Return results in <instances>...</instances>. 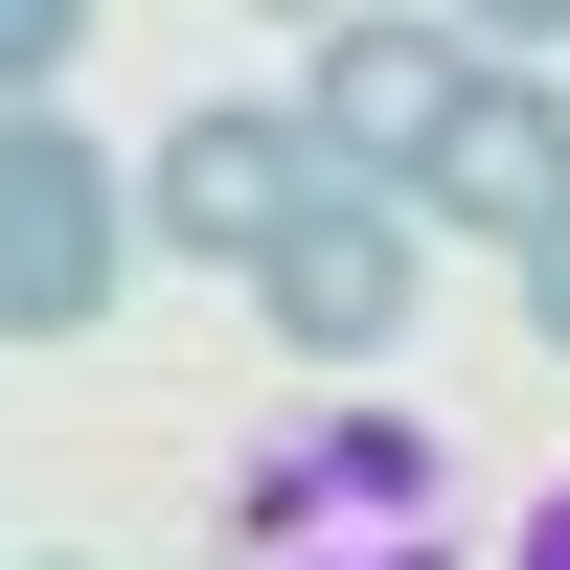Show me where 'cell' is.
<instances>
[{"label": "cell", "mask_w": 570, "mask_h": 570, "mask_svg": "<svg viewBox=\"0 0 570 570\" xmlns=\"http://www.w3.org/2000/svg\"><path fill=\"white\" fill-rule=\"evenodd\" d=\"M137 252H160V228H137V160H91L69 91L0 115V343H91Z\"/></svg>", "instance_id": "obj_1"}, {"label": "cell", "mask_w": 570, "mask_h": 570, "mask_svg": "<svg viewBox=\"0 0 570 570\" xmlns=\"http://www.w3.org/2000/svg\"><path fill=\"white\" fill-rule=\"evenodd\" d=\"M434 525V434H411V411H297V434L252 456V480H228V548L252 570H320V548H411Z\"/></svg>", "instance_id": "obj_2"}, {"label": "cell", "mask_w": 570, "mask_h": 570, "mask_svg": "<svg viewBox=\"0 0 570 570\" xmlns=\"http://www.w3.org/2000/svg\"><path fill=\"white\" fill-rule=\"evenodd\" d=\"M411 297H434V206H411V183H343V206H297V228L252 252V320H274L297 365H389Z\"/></svg>", "instance_id": "obj_3"}, {"label": "cell", "mask_w": 570, "mask_h": 570, "mask_svg": "<svg viewBox=\"0 0 570 570\" xmlns=\"http://www.w3.org/2000/svg\"><path fill=\"white\" fill-rule=\"evenodd\" d=\"M297 206H343V160H320V115H274V91H206V115L137 160V228H160V252H206V274H252Z\"/></svg>", "instance_id": "obj_4"}, {"label": "cell", "mask_w": 570, "mask_h": 570, "mask_svg": "<svg viewBox=\"0 0 570 570\" xmlns=\"http://www.w3.org/2000/svg\"><path fill=\"white\" fill-rule=\"evenodd\" d=\"M456 91H480V23H389V0H365V23H320L297 115H320V160H343V183H411V160L456 137Z\"/></svg>", "instance_id": "obj_5"}, {"label": "cell", "mask_w": 570, "mask_h": 570, "mask_svg": "<svg viewBox=\"0 0 570 570\" xmlns=\"http://www.w3.org/2000/svg\"><path fill=\"white\" fill-rule=\"evenodd\" d=\"M411 206H434V228H502V252H525V228L570 206V91H548V69H480V91H456V137L411 160Z\"/></svg>", "instance_id": "obj_6"}, {"label": "cell", "mask_w": 570, "mask_h": 570, "mask_svg": "<svg viewBox=\"0 0 570 570\" xmlns=\"http://www.w3.org/2000/svg\"><path fill=\"white\" fill-rule=\"evenodd\" d=\"M69 46H91V0H0V115H46V91H69Z\"/></svg>", "instance_id": "obj_7"}, {"label": "cell", "mask_w": 570, "mask_h": 570, "mask_svg": "<svg viewBox=\"0 0 570 570\" xmlns=\"http://www.w3.org/2000/svg\"><path fill=\"white\" fill-rule=\"evenodd\" d=\"M434 23H480V69H548V46H570V0H434Z\"/></svg>", "instance_id": "obj_8"}, {"label": "cell", "mask_w": 570, "mask_h": 570, "mask_svg": "<svg viewBox=\"0 0 570 570\" xmlns=\"http://www.w3.org/2000/svg\"><path fill=\"white\" fill-rule=\"evenodd\" d=\"M525 343H548V365H570V206H548V228H525Z\"/></svg>", "instance_id": "obj_9"}, {"label": "cell", "mask_w": 570, "mask_h": 570, "mask_svg": "<svg viewBox=\"0 0 570 570\" xmlns=\"http://www.w3.org/2000/svg\"><path fill=\"white\" fill-rule=\"evenodd\" d=\"M502 570H570V480H548V502H525V548H502Z\"/></svg>", "instance_id": "obj_10"}, {"label": "cell", "mask_w": 570, "mask_h": 570, "mask_svg": "<svg viewBox=\"0 0 570 570\" xmlns=\"http://www.w3.org/2000/svg\"><path fill=\"white\" fill-rule=\"evenodd\" d=\"M320 570H456V548H434V525H411V548H320Z\"/></svg>", "instance_id": "obj_11"}, {"label": "cell", "mask_w": 570, "mask_h": 570, "mask_svg": "<svg viewBox=\"0 0 570 570\" xmlns=\"http://www.w3.org/2000/svg\"><path fill=\"white\" fill-rule=\"evenodd\" d=\"M252 23H365V0H252Z\"/></svg>", "instance_id": "obj_12"}, {"label": "cell", "mask_w": 570, "mask_h": 570, "mask_svg": "<svg viewBox=\"0 0 570 570\" xmlns=\"http://www.w3.org/2000/svg\"><path fill=\"white\" fill-rule=\"evenodd\" d=\"M23 570H91V548H23Z\"/></svg>", "instance_id": "obj_13"}]
</instances>
